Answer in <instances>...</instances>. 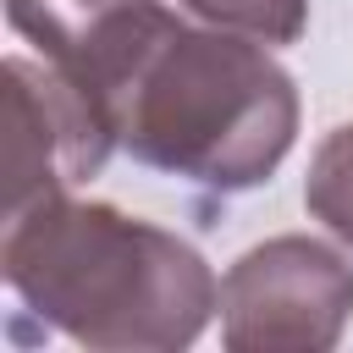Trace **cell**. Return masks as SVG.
<instances>
[{
	"label": "cell",
	"instance_id": "cell-1",
	"mask_svg": "<svg viewBox=\"0 0 353 353\" xmlns=\"http://www.w3.org/2000/svg\"><path fill=\"white\" fill-rule=\"evenodd\" d=\"M0 276L22 309L94 353L193 347L221 309V287L193 243L72 193L6 215Z\"/></svg>",
	"mask_w": 353,
	"mask_h": 353
},
{
	"label": "cell",
	"instance_id": "cell-2",
	"mask_svg": "<svg viewBox=\"0 0 353 353\" xmlns=\"http://www.w3.org/2000/svg\"><path fill=\"white\" fill-rule=\"evenodd\" d=\"M347 320L353 265L320 237H265L221 276V342L232 353H331Z\"/></svg>",
	"mask_w": 353,
	"mask_h": 353
},
{
	"label": "cell",
	"instance_id": "cell-3",
	"mask_svg": "<svg viewBox=\"0 0 353 353\" xmlns=\"http://www.w3.org/2000/svg\"><path fill=\"white\" fill-rule=\"evenodd\" d=\"M116 132L88 83L66 66L6 55V215L99 176Z\"/></svg>",
	"mask_w": 353,
	"mask_h": 353
},
{
	"label": "cell",
	"instance_id": "cell-4",
	"mask_svg": "<svg viewBox=\"0 0 353 353\" xmlns=\"http://www.w3.org/2000/svg\"><path fill=\"white\" fill-rule=\"evenodd\" d=\"M303 210L353 248V121L331 127L314 143L309 176H303Z\"/></svg>",
	"mask_w": 353,
	"mask_h": 353
},
{
	"label": "cell",
	"instance_id": "cell-5",
	"mask_svg": "<svg viewBox=\"0 0 353 353\" xmlns=\"http://www.w3.org/2000/svg\"><path fill=\"white\" fill-rule=\"evenodd\" d=\"M199 22L259 39V44H292L309 28V0H182Z\"/></svg>",
	"mask_w": 353,
	"mask_h": 353
}]
</instances>
